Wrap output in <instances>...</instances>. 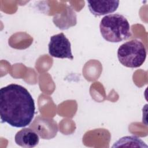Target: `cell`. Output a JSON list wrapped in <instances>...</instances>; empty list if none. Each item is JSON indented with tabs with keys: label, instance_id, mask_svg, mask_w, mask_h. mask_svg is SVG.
<instances>
[{
	"label": "cell",
	"instance_id": "obj_6",
	"mask_svg": "<svg viewBox=\"0 0 148 148\" xmlns=\"http://www.w3.org/2000/svg\"><path fill=\"white\" fill-rule=\"evenodd\" d=\"M14 141L21 147L31 148L39 143V136L34 130L29 128H24L16 133Z\"/></svg>",
	"mask_w": 148,
	"mask_h": 148
},
{
	"label": "cell",
	"instance_id": "obj_4",
	"mask_svg": "<svg viewBox=\"0 0 148 148\" xmlns=\"http://www.w3.org/2000/svg\"><path fill=\"white\" fill-rule=\"evenodd\" d=\"M48 49L49 53L51 57L73 59L71 43L63 33H60L50 37Z\"/></svg>",
	"mask_w": 148,
	"mask_h": 148
},
{
	"label": "cell",
	"instance_id": "obj_7",
	"mask_svg": "<svg viewBox=\"0 0 148 148\" xmlns=\"http://www.w3.org/2000/svg\"><path fill=\"white\" fill-rule=\"evenodd\" d=\"M113 147H146L147 146L145 143L141 140L140 138H138L136 136H124L117 142L112 146Z\"/></svg>",
	"mask_w": 148,
	"mask_h": 148
},
{
	"label": "cell",
	"instance_id": "obj_5",
	"mask_svg": "<svg viewBox=\"0 0 148 148\" xmlns=\"http://www.w3.org/2000/svg\"><path fill=\"white\" fill-rule=\"evenodd\" d=\"M88 8L95 16H100L115 12L119 7V1L116 0L87 1Z\"/></svg>",
	"mask_w": 148,
	"mask_h": 148
},
{
	"label": "cell",
	"instance_id": "obj_1",
	"mask_svg": "<svg viewBox=\"0 0 148 148\" xmlns=\"http://www.w3.org/2000/svg\"><path fill=\"white\" fill-rule=\"evenodd\" d=\"M35 111L34 100L29 91L17 84L0 89V117L3 123L22 128L32 121Z\"/></svg>",
	"mask_w": 148,
	"mask_h": 148
},
{
	"label": "cell",
	"instance_id": "obj_2",
	"mask_svg": "<svg viewBox=\"0 0 148 148\" xmlns=\"http://www.w3.org/2000/svg\"><path fill=\"white\" fill-rule=\"evenodd\" d=\"M99 29L103 38L109 42L118 43L127 40L132 36L128 21L119 13L104 16L101 20Z\"/></svg>",
	"mask_w": 148,
	"mask_h": 148
},
{
	"label": "cell",
	"instance_id": "obj_3",
	"mask_svg": "<svg viewBox=\"0 0 148 148\" xmlns=\"http://www.w3.org/2000/svg\"><path fill=\"white\" fill-rule=\"evenodd\" d=\"M146 54L144 44L136 39L124 43L117 50L119 62L123 65L132 68L141 66L146 60Z\"/></svg>",
	"mask_w": 148,
	"mask_h": 148
}]
</instances>
